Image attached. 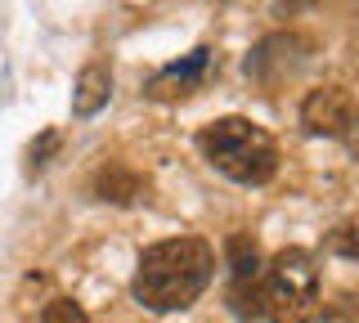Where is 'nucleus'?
<instances>
[{
  "instance_id": "obj_9",
  "label": "nucleus",
  "mask_w": 359,
  "mask_h": 323,
  "mask_svg": "<svg viewBox=\"0 0 359 323\" xmlns=\"http://www.w3.org/2000/svg\"><path fill=\"white\" fill-rule=\"evenodd\" d=\"M41 323H90V315L76 301H67V296H54L50 305L41 310Z\"/></svg>"
},
{
  "instance_id": "obj_11",
  "label": "nucleus",
  "mask_w": 359,
  "mask_h": 323,
  "mask_svg": "<svg viewBox=\"0 0 359 323\" xmlns=\"http://www.w3.org/2000/svg\"><path fill=\"white\" fill-rule=\"evenodd\" d=\"M351 233H355L351 225H341V229H337V238H332V247H337V252H341V256H346V261H355V256H359V252H355V242H351Z\"/></svg>"
},
{
  "instance_id": "obj_10",
  "label": "nucleus",
  "mask_w": 359,
  "mask_h": 323,
  "mask_svg": "<svg viewBox=\"0 0 359 323\" xmlns=\"http://www.w3.org/2000/svg\"><path fill=\"white\" fill-rule=\"evenodd\" d=\"M54 149H59V130H45L41 144H32V149H27V171H41L45 158H50Z\"/></svg>"
},
{
  "instance_id": "obj_5",
  "label": "nucleus",
  "mask_w": 359,
  "mask_h": 323,
  "mask_svg": "<svg viewBox=\"0 0 359 323\" xmlns=\"http://www.w3.org/2000/svg\"><path fill=\"white\" fill-rule=\"evenodd\" d=\"M211 63H216L211 46L189 50L184 59H175V63H166V68H157V72L149 76V85H144V95L157 99V104H180V99H189L194 90H202V85H207Z\"/></svg>"
},
{
  "instance_id": "obj_1",
  "label": "nucleus",
  "mask_w": 359,
  "mask_h": 323,
  "mask_svg": "<svg viewBox=\"0 0 359 323\" xmlns=\"http://www.w3.org/2000/svg\"><path fill=\"white\" fill-rule=\"evenodd\" d=\"M216 278V247L202 238H166L153 242L135 265L130 292L153 315L189 310Z\"/></svg>"
},
{
  "instance_id": "obj_12",
  "label": "nucleus",
  "mask_w": 359,
  "mask_h": 323,
  "mask_svg": "<svg viewBox=\"0 0 359 323\" xmlns=\"http://www.w3.org/2000/svg\"><path fill=\"white\" fill-rule=\"evenodd\" d=\"M297 5H306V0H283V9H297Z\"/></svg>"
},
{
  "instance_id": "obj_6",
  "label": "nucleus",
  "mask_w": 359,
  "mask_h": 323,
  "mask_svg": "<svg viewBox=\"0 0 359 323\" xmlns=\"http://www.w3.org/2000/svg\"><path fill=\"white\" fill-rule=\"evenodd\" d=\"M301 126L310 135H328V139H346L355 126V95L346 85H314L301 104Z\"/></svg>"
},
{
  "instance_id": "obj_8",
  "label": "nucleus",
  "mask_w": 359,
  "mask_h": 323,
  "mask_svg": "<svg viewBox=\"0 0 359 323\" xmlns=\"http://www.w3.org/2000/svg\"><path fill=\"white\" fill-rule=\"evenodd\" d=\"M95 193L104 198V202H117V207H126V202H140V193H144V180L130 171V166H121V162H108L104 171L95 175Z\"/></svg>"
},
{
  "instance_id": "obj_4",
  "label": "nucleus",
  "mask_w": 359,
  "mask_h": 323,
  "mask_svg": "<svg viewBox=\"0 0 359 323\" xmlns=\"http://www.w3.org/2000/svg\"><path fill=\"white\" fill-rule=\"evenodd\" d=\"M224 256H229V310L238 319H256L261 315V274H265L261 247L252 233H229Z\"/></svg>"
},
{
  "instance_id": "obj_2",
  "label": "nucleus",
  "mask_w": 359,
  "mask_h": 323,
  "mask_svg": "<svg viewBox=\"0 0 359 323\" xmlns=\"http://www.w3.org/2000/svg\"><path fill=\"white\" fill-rule=\"evenodd\" d=\"M198 149L224 180L233 184H265L278 171V144L265 126L247 117H220L198 130Z\"/></svg>"
},
{
  "instance_id": "obj_7",
  "label": "nucleus",
  "mask_w": 359,
  "mask_h": 323,
  "mask_svg": "<svg viewBox=\"0 0 359 323\" xmlns=\"http://www.w3.org/2000/svg\"><path fill=\"white\" fill-rule=\"evenodd\" d=\"M112 95V72L104 63H86L81 76H76V90H72V113L76 117H95L99 108L108 104Z\"/></svg>"
},
{
  "instance_id": "obj_3",
  "label": "nucleus",
  "mask_w": 359,
  "mask_h": 323,
  "mask_svg": "<svg viewBox=\"0 0 359 323\" xmlns=\"http://www.w3.org/2000/svg\"><path fill=\"white\" fill-rule=\"evenodd\" d=\"M319 270L306 247H283L261 274V315L269 323H314L319 315Z\"/></svg>"
}]
</instances>
